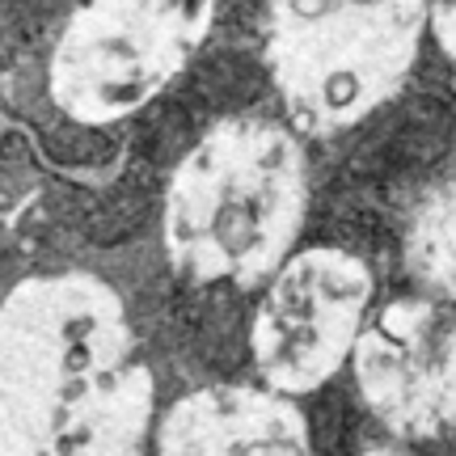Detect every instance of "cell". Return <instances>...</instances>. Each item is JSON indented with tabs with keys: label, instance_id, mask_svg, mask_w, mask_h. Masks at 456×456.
I'll list each match as a JSON object with an SVG mask.
<instances>
[{
	"label": "cell",
	"instance_id": "cell-2",
	"mask_svg": "<svg viewBox=\"0 0 456 456\" xmlns=\"http://www.w3.org/2000/svg\"><path fill=\"white\" fill-rule=\"evenodd\" d=\"M309 212V165L288 123L232 114L203 131L165 191V254L195 283L262 288Z\"/></svg>",
	"mask_w": 456,
	"mask_h": 456
},
{
	"label": "cell",
	"instance_id": "cell-9",
	"mask_svg": "<svg viewBox=\"0 0 456 456\" xmlns=\"http://www.w3.org/2000/svg\"><path fill=\"white\" fill-rule=\"evenodd\" d=\"M427 30L436 34L448 60H456V0H427Z\"/></svg>",
	"mask_w": 456,
	"mask_h": 456
},
{
	"label": "cell",
	"instance_id": "cell-4",
	"mask_svg": "<svg viewBox=\"0 0 456 456\" xmlns=\"http://www.w3.org/2000/svg\"><path fill=\"white\" fill-rule=\"evenodd\" d=\"M212 17L216 0H85L51 55V98L89 127L131 118L186 72Z\"/></svg>",
	"mask_w": 456,
	"mask_h": 456
},
{
	"label": "cell",
	"instance_id": "cell-6",
	"mask_svg": "<svg viewBox=\"0 0 456 456\" xmlns=\"http://www.w3.org/2000/svg\"><path fill=\"white\" fill-rule=\"evenodd\" d=\"M363 406L397 440L456 427V313L436 296H402L363 317L351 346Z\"/></svg>",
	"mask_w": 456,
	"mask_h": 456
},
{
	"label": "cell",
	"instance_id": "cell-1",
	"mask_svg": "<svg viewBox=\"0 0 456 456\" xmlns=\"http://www.w3.org/2000/svg\"><path fill=\"white\" fill-rule=\"evenodd\" d=\"M157 385L123 296L89 271L0 300V456H148Z\"/></svg>",
	"mask_w": 456,
	"mask_h": 456
},
{
	"label": "cell",
	"instance_id": "cell-8",
	"mask_svg": "<svg viewBox=\"0 0 456 456\" xmlns=\"http://www.w3.org/2000/svg\"><path fill=\"white\" fill-rule=\"evenodd\" d=\"M406 271L436 300L456 296V178L436 182L406 224Z\"/></svg>",
	"mask_w": 456,
	"mask_h": 456
},
{
	"label": "cell",
	"instance_id": "cell-7",
	"mask_svg": "<svg viewBox=\"0 0 456 456\" xmlns=\"http://www.w3.org/2000/svg\"><path fill=\"white\" fill-rule=\"evenodd\" d=\"M152 456H313V436L288 393L212 385L178 397L157 419Z\"/></svg>",
	"mask_w": 456,
	"mask_h": 456
},
{
	"label": "cell",
	"instance_id": "cell-10",
	"mask_svg": "<svg viewBox=\"0 0 456 456\" xmlns=\"http://www.w3.org/2000/svg\"><path fill=\"white\" fill-rule=\"evenodd\" d=\"M355 456H402V452H393V448H363V452Z\"/></svg>",
	"mask_w": 456,
	"mask_h": 456
},
{
	"label": "cell",
	"instance_id": "cell-3",
	"mask_svg": "<svg viewBox=\"0 0 456 456\" xmlns=\"http://www.w3.org/2000/svg\"><path fill=\"white\" fill-rule=\"evenodd\" d=\"M427 0H271L266 68L296 131L355 127L402 89Z\"/></svg>",
	"mask_w": 456,
	"mask_h": 456
},
{
	"label": "cell",
	"instance_id": "cell-5",
	"mask_svg": "<svg viewBox=\"0 0 456 456\" xmlns=\"http://www.w3.org/2000/svg\"><path fill=\"white\" fill-rule=\"evenodd\" d=\"M372 309V271L334 245L288 254L262 283L249 326V351L262 385L288 397L322 389L351 359L355 334Z\"/></svg>",
	"mask_w": 456,
	"mask_h": 456
}]
</instances>
